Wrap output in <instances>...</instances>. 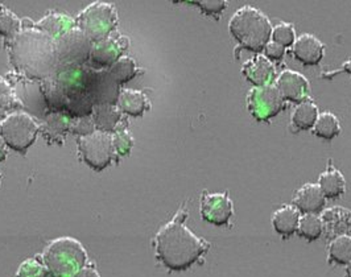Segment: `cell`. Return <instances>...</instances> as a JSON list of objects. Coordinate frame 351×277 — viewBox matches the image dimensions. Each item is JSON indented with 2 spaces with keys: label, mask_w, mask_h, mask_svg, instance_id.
I'll return each instance as SVG.
<instances>
[{
  "label": "cell",
  "mask_w": 351,
  "mask_h": 277,
  "mask_svg": "<svg viewBox=\"0 0 351 277\" xmlns=\"http://www.w3.org/2000/svg\"><path fill=\"white\" fill-rule=\"evenodd\" d=\"M188 213L180 210L175 218L162 226L155 237V250L158 261L171 271H186L202 259L210 243L198 238L185 225Z\"/></svg>",
  "instance_id": "1"
},
{
  "label": "cell",
  "mask_w": 351,
  "mask_h": 277,
  "mask_svg": "<svg viewBox=\"0 0 351 277\" xmlns=\"http://www.w3.org/2000/svg\"><path fill=\"white\" fill-rule=\"evenodd\" d=\"M231 36L247 51L263 52L271 41L272 25L269 19L255 7H241L228 21Z\"/></svg>",
  "instance_id": "2"
},
{
  "label": "cell",
  "mask_w": 351,
  "mask_h": 277,
  "mask_svg": "<svg viewBox=\"0 0 351 277\" xmlns=\"http://www.w3.org/2000/svg\"><path fill=\"white\" fill-rule=\"evenodd\" d=\"M41 260L51 277H75L88 263L84 244L71 237L53 239L45 247Z\"/></svg>",
  "instance_id": "3"
},
{
  "label": "cell",
  "mask_w": 351,
  "mask_h": 277,
  "mask_svg": "<svg viewBox=\"0 0 351 277\" xmlns=\"http://www.w3.org/2000/svg\"><path fill=\"white\" fill-rule=\"evenodd\" d=\"M40 127V123L29 114L15 111L1 121L0 138L7 148L18 154H25L35 144Z\"/></svg>",
  "instance_id": "4"
},
{
  "label": "cell",
  "mask_w": 351,
  "mask_h": 277,
  "mask_svg": "<svg viewBox=\"0 0 351 277\" xmlns=\"http://www.w3.org/2000/svg\"><path fill=\"white\" fill-rule=\"evenodd\" d=\"M77 28L94 44L105 40L117 28L118 14L112 4L94 1L75 20Z\"/></svg>",
  "instance_id": "5"
},
{
  "label": "cell",
  "mask_w": 351,
  "mask_h": 277,
  "mask_svg": "<svg viewBox=\"0 0 351 277\" xmlns=\"http://www.w3.org/2000/svg\"><path fill=\"white\" fill-rule=\"evenodd\" d=\"M77 145L82 161L94 172L105 171L117 160L112 134L94 131L90 135L78 138Z\"/></svg>",
  "instance_id": "6"
},
{
  "label": "cell",
  "mask_w": 351,
  "mask_h": 277,
  "mask_svg": "<svg viewBox=\"0 0 351 277\" xmlns=\"http://www.w3.org/2000/svg\"><path fill=\"white\" fill-rule=\"evenodd\" d=\"M285 107V101L275 85L252 87L247 95V108L259 121H267L279 115Z\"/></svg>",
  "instance_id": "7"
},
{
  "label": "cell",
  "mask_w": 351,
  "mask_h": 277,
  "mask_svg": "<svg viewBox=\"0 0 351 277\" xmlns=\"http://www.w3.org/2000/svg\"><path fill=\"white\" fill-rule=\"evenodd\" d=\"M54 45L56 56L60 58V61L73 65V68L85 62V60L90 57L93 47L91 41L78 28H73L60 37Z\"/></svg>",
  "instance_id": "8"
},
{
  "label": "cell",
  "mask_w": 351,
  "mask_h": 277,
  "mask_svg": "<svg viewBox=\"0 0 351 277\" xmlns=\"http://www.w3.org/2000/svg\"><path fill=\"white\" fill-rule=\"evenodd\" d=\"M234 215V204L228 193H208L201 197V217L210 225L228 226Z\"/></svg>",
  "instance_id": "9"
},
{
  "label": "cell",
  "mask_w": 351,
  "mask_h": 277,
  "mask_svg": "<svg viewBox=\"0 0 351 277\" xmlns=\"http://www.w3.org/2000/svg\"><path fill=\"white\" fill-rule=\"evenodd\" d=\"M128 38L122 35H110L105 40L94 43L90 60L97 68H111L128 48Z\"/></svg>",
  "instance_id": "10"
},
{
  "label": "cell",
  "mask_w": 351,
  "mask_h": 277,
  "mask_svg": "<svg viewBox=\"0 0 351 277\" xmlns=\"http://www.w3.org/2000/svg\"><path fill=\"white\" fill-rule=\"evenodd\" d=\"M275 86L280 91L284 101H289L293 104H300L308 101L311 91L309 81L301 73L293 70L281 71Z\"/></svg>",
  "instance_id": "11"
},
{
  "label": "cell",
  "mask_w": 351,
  "mask_h": 277,
  "mask_svg": "<svg viewBox=\"0 0 351 277\" xmlns=\"http://www.w3.org/2000/svg\"><path fill=\"white\" fill-rule=\"evenodd\" d=\"M292 54L305 67H316L325 54L324 44L311 34L299 36L292 45Z\"/></svg>",
  "instance_id": "12"
},
{
  "label": "cell",
  "mask_w": 351,
  "mask_h": 277,
  "mask_svg": "<svg viewBox=\"0 0 351 277\" xmlns=\"http://www.w3.org/2000/svg\"><path fill=\"white\" fill-rule=\"evenodd\" d=\"M242 73L247 81L255 87L272 85V81L276 77V69L272 61L265 56L258 54L243 64Z\"/></svg>",
  "instance_id": "13"
},
{
  "label": "cell",
  "mask_w": 351,
  "mask_h": 277,
  "mask_svg": "<svg viewBox=\"0 0 351 277\" xmlns=\"http://www.w3.org/2000/svg\"><path fill=\"white\" fill-rule=\"evenodd\" d=\"M324 234L328 239H334L339 235H346L351 228V211L349 208L334 206L326 208L319 215Z\"/></svg>",
  "instance_id": "14"
},
{
  "label": "cell",
  "mask_w": 351,
  "mask_h": 277,
  "mask_svg": "<svg viewBox=\"0 0 351 277\" xmlns=\"http://www.w3.org/2000/svg\"><path fill=\"white\" fill-rule=\"evenodd\" d=\"M326 205V197L318 184H305L295 193L293 206L302 214H318Z\"/></svg>",
  "instance_id": "15"
},
{
  "label": "cell",
  "mask_w": 351,
  "mask_h": 277,
  "mask_svg": "<svg viewBox=\"0 0 351 277\" xmlns=\"http://www.w3.org/2000/svg\"><path fill=\"white\" fill-rule=\"evenodd\" d=\"M93 121L97 131L114 134L122 121V111L111 104H94Z\"/></svg>",
  "instance_id": "16"
},
{
  "label": "cell",
  "mask_w": 351,
  "mask_h": 277,
  "mask_svg": "<svg viewBox=\"0 0 351 277\" xmlns=\"http://www.w3.org/2000/svg\"><path fill=\"white\" fill-rule=\"evenodd\" d=\"M151 107L147 95L141 90L122 88L118 95V108L134 118L141 117Z\"/></svg>",
  "instance_id": "17"
},
{
  "label": "cell",
  "mask_w": 351,
  "mask_h": 277,
  "mask_svg": "<svg viewBox=\"0 0 351 277\" xmlns=\"http://www.w3.org/2000/svg\"><path fill=\"white\" fill-rule=\"evenodd\" d=\"M71 121L66 114L57 111V112H51L45 118L40 130L43 131L44 138L48 141L64 144L66 134L71 131Z\"/></svg>",
  "instance_id": "18"
},
{
  "label": "cell",
  "mask_w": 351,
  "mask_h": 277,
  "mask_svg": "<svg viewBox=\"0 0 351 277\" xmlns=\"http://www.w3.org/2000/svg\"><path fill=\"white\" fill-rule=\"evenodd\" d=\"M300 211L292 205H285L278 208L272 215V227L274 230L282 235L284 238L292 237L295 232H298L299 227Z\"/></svg>",
  "instance_id": "19"
},
{
  "label": "cell",
  "mask_w": 351,
  "mask_h": 277,
  "mask_svg": "<svg viewBox=\"0 0 351 277\" xmlns=\"http://www.w3.org/2000/svg\"><path fill=\"white\" fill-rule=\"evenodd\" d=\"M74 24H75V20L71 19L69 15L60 14V12H51L43 20H40L36 24V27L45 35L60 38L66 32H69L74 27Z\"/></svg>",
  "instance_id": "20"
},
{
  "label": "cell",
  "mask_w": 351,
  "mask_h": 277,
  "mask_svg": "<svg viewBox=\"0 0 351 277\" xmlns=\"http://www.w3.org/2000/svg\"><path fill=\"white\" fill-rule=\"evenodd\" d=\"M318 186L326 198L335 200L339 198L346 191V180L332 164H329L328 169L322 172L318 177Z\"/></svg>",
  "instance_id": "21"
},
{
  "label": "cell",
  "mask_w": 351,
  "mask_h": 277,
  "mask_svg": "<svg viewBox=\"0 0 351 277\" xmlns=\"http://www.w3.org/2000/svg\"><path fill=\"white\" fill-rule=\"evenodd\" d=\"M317 118H318V107L312 101H305L298 104L293 110L291 121L292 125L300 131H309L315 127Z\"/></svg>",
  "instance_id": "22"
},
{
  "label": "cell",
  "mask_w": 351,
  "mask_h": 277,
  "mask_svg": "<svg viewBox=\"0 0 351 277\" xmlns=\"http://www.w3.org/2000/svg\"><path fill=\"white\" fill-rule=\"evenodd\" d=\"M139 73H143V70L139 69V67L136 65V62L123 56L121 57L110 69H108V75L111 77V80L117 84V85H123L125 82L134 80L135 77H138Z\"/></svg>",
  "instance_id": "23"
},
{
  "label": "cell",
  "mask_w": 351,
  "mask_h": 277,
  "mask_svg": "<svg viewBox=\"0 0 351 277\" xmlns=\"http://www.w3.org/2000/svg\"><path fill=\"white\" fill-rule=\"evenodd\" d=\"M329 263L348 265L351 261V235H339L332 239L328 250Z\"/></svg>",
  "instance_id": "24"
},
{
  "label": "cell",
  "mask_w": 351,
  "mask_h": 277,
  "mask_svg": "<svg viewBox=\"0 0 351 277\" xmlns=\"http://www.w3.org/2000/svg\"><path fill=\"white\" fill-rule=\"evenodd\" d=\"M313 132L317 138L333 140L341 134V124L334 114L325 111L318 114Z\"/></svg>",
  "instance_id": "25"
},
{
  "label": "cell",
  "mask_w": 351,
  "mask_h": 277,
  "mask_svg": "<svg viewBox=\"0 0 351 277\" xmlns=\"http://www.w3.org/2000/svg\"><path fill=\"white\" fill-rule=\"evenodd\" d=\"M298 234L308 242H313L324 235V228L319 215L317 214H304L300 217Z\"/></svg>",
  "instance_id": "26"
},
{
  "label": "cell",
  "mask_w": 351,
  "mask_h": 277,
  "mask_svg": "<svg viewBox=\"0 0 351 277\" xmlns=\"http://www.w3.org/2000/svg\"><path fill=\"white\" fill-rule=\"evenodd\" d=\"M20 29H21L20 19L5 5L0 4V36L12 41L20 35Z\"/></svg>",
  "instance_id": "27"
},
{
  "label": "cell",
  "mask_w": 351,
  "mask_h": 277,
  "mask_svg": "<svg viewBox=\"0 0 351 277\" xmlns=\"http://www.w3.org/2000/svg\"><path fill=\"white\" fill-rule=\"evenodd\" d=\"M112 143H114V151L117 158L118 157L128 156L131 154V149L134 147V138L124 127H118L117 131L112 134Z\"/></svg>",
  "instance_id": "28"
},
{
  "label": "cell",
  "mask_w": 351,
  "mask_h": 277,
  "mask_svg": "<svg viewBox=\"0 0 351 277\" xmlns=\"http://www.w3.org/2000/svg\"><path fill=\"white\" fill-rule=\"evenodd\" d=\"M16 277H51L43 260L29 258L19 265Z\"/></svg>",
  "instance_id": "29"
},
{
  "label": "cell",
  "mask_w": 351,
  "mask_h": 277,
  "mask_svg": "<svg viewBox=\"0 0 351 277\" xmlns=\"http://www.w3.org/2000/svg\"><path fill=\"white\" fill-rule=\"evenodd\" d=\"M271 41L280 44L284 48H289L296 41V31L295 27L289 23H280L272 28Z\"/></svg>",
  "instance_id": "30"
},
{
  "label": "cell",
  "mask_w": 351,
  "mask_h": 277,
  "mask_svg": "<svg viewBox=\"0 0 351 277\" xmlns=\"http://www.w3.org/2000/svg\"><path fill=\"white\" fill-rule=\"evenodd\" d=\"M189 3L197 5L205 15L209 16H219L228 5L226 0H195Z\"/></svg>",
  "instance_id": "31"
},
{
  "label": "cell",
  "mask_w": 351,
  "mask_h": 277,
  "mask_svg": "<svg viewBox=\"0 0 351 277\" xmlns=\"http://www.w3.org/2000/svg\"><path fill=\"white\" fill-rule=\"evenodd\" d=\"M20 102L16 99L10 84L0 77V110H11L16 108Z\"/></svg>",
  "instance_id": "32"
},
{
  "label": "cell",
  "mask_w": 351,
  "mask_h": 277,
  "mask_svg": "<svg viewBox=\"0 0 351 277\" xmlns=\"http://www.w3.org/2000/svg\"><path fill=\"white\" fill-rule=\"evenodd\" d=\"M71 131L73 134H77L81 136H86L93 134L95 130V124L93 118L90 117H81V118H75L71 123Z\"/></svg>",
  "instance_id": "33"
},
{
  "label": "cell",
  "mask_w": 351,
  "mask_h": 277,
  "mask_svg": "<svg viewBox=\"0 0 351 277\" xmlns=\"http://www.w3.org/2000/svg\"><path fill=\"white\" fill-rule=\"evenodd\" d=\"M264 56L269 60V61H280L281 58L285 56L287 48L281 47L280 44L269 41L267 44V47L264 48Z\"/></svg>",
  "instance_id": "34"
},
{
  "label": "cell",
  "mask_w": 351,
  "mask_h": 277,
  "mask_svg": "<svg viewBox=\"0 0 351 277\" xmlns=\"http://www.w3.org/2000/svg\"><path fill=\"white\" fill-rule=\"evenodd\" d=\"M75 277H101V275H99V272L97 271L95 264L88 263V264L75 275Z\"/></svg>",
  "instance_id": "35"
},
{
  "label": "cell",
  "mask_w": 351,
  "mask_h": 277,
  "mask_svg": "<svg viewBox=\"0 0 351 277\" xmlns=\"http://www.w3.org/2000/svg\"><path fill=\"white\" fill-rule=\"evenodd\" d=\"M28 53H29V54H31V53H32V54H40V49H38L37 52H35V48H34V47H32V44H31V49L27 47L23 54H28ZM45 61H47V60H45V58H43V57H36V56H32V58H31V65H32V67H35L36 62H41V65L44 67V65H45Z\"/></svg>",
  "instance_id": "36"
},
{
  "label": "cell",
  "mask_w": 351,
  "mask_h": 277,
  "mask_svg": "<svg viewBox=\"0 0 351 277\" xmlns=\"http://www.w3.org/2000/svg\"><path fill=\"white\" fill-rule=\"evenodd\" d=\"M7 158V145L3 141V138H0V162H3Z\"/></svg>",
  "instance_id": "37"
},
{
  "label": "cell",
  "mask_w": 351,
  "mask_h": 277,
  "mask_svg": "<svg viewBox=\"0 0 351 277\" xmlns=\"http://www.w3.org/2000/svg\"><path fill=\"white\" fill-rule=\"evenodd\" d=\"M339 71H345V73H348V74H350L351 75V60L346 61V62L342 65V68H341V69L333 71V73H332V75H333V74H337V73H339Z\"/></svg>",
  "instance_id": "38"
},
{
  "label": "cell",
  "mask_w": 351,
  "mask_h": 277,
  "mask_svg": "<svg viewBox=\"0 0 351 277\" xmlns=\"http://www.w3.org/2000/svg\"><path fill=\"white\" fill-rule=\"evenodd\" d=\"M346 276L351 277V261L346 265Z\"/></svg>",
  "instance_id": "39"
},
{
  "label": "cell",
  "mask_w": 351,
  "mask_h": 277,
  "mask_svg": "<svg viewBox=\"0 0 351 277\" xmlns=\"http://www.w3.org/2000/svg\"><path fill=\"white\" fill-rule=\"evenodd\" d=\"M0 181H1V172H0Z\"/></svg>",
  "instance_id": "40"
},
{
  "label": "cell",
  "mask_w": 351,
  "mask_h": 277,
  "mask_svg": "<svg viewBox=\"0 0 351 277\" xmlns=\"http://www.w3.org/2000/svg\"><path fill=\"white\" fill-rule=\"evenodd\" d=\"M0 124H1V119H0Z\"/></svg>",
  "instance_id": "41"
}]
</instances>
